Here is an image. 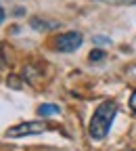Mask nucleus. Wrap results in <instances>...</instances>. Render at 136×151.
I'll return each mask as SVG.
<instances>
[{
  "mask_svg": "<svg viewBox=\"0 0 136 151\" xmlns=\"http://www.w3.org/2000/svg\"><path fill=\"white\" fill-rule=\"evenodd\" d=\"M2 21H4V9L0 6V23H2Z\"/></svg>",
  "mask_w": 136,
  "mask_h": 151,
  "instance_id": "9d476101",
  "label": "nucleus"
},
{
  "mask_svg": "<svg viewBox=\"0 0 136 151\" xmlns=\"http://www.w3.org/2000/svg\"><path fill=\"white\" fill-rule=\"evenodd\" d=\"M128 105H130V109L136 113V90L132 92V97H130V103H128Z\"/></svg>",
  "mask_w": 136,
  "mask_h": 151,
  "instance_id": "6e6552de",
  "label": "nucleus"
},
{
  "mask_svg": "<svg viewBox=\"0 0 136 151\" xmlns=\"http://www.w3.org/2000/svg\"><path fill=\"white\" fill-rule=\"evenodd\" d=\"M29 23H31L34 29H54V27H57L54 21H42V19H38V17H34Z\"/></svg>",
  "mask_w": 136,
  "mask_h": 151,
  "instance_id": "39448f33",
  "label": "nucleus"
},
{
  "mask_svg": "<svg viewBox=\"0 0 136 151\" xmlns=\"http://www.w3.org/2000/svg\"><path fill=\"white\" fill-rule=\"evenodd\" d=\"M59 113V107L52 105V103H42L40 107H38V116L40 118H48V116H57Z\"/></svg>",
  "mask_w": 136,
  "mask_h": 151,
  "instance_id": "20e7f679",
  "label": "nucleus"
},
{
  "mask_svg": "<svg viewBox=\"0 0 136 151\" xmlns=\"http://www.w3.org/2000/svg\"><path fill=\"white\" fill-rule=\"evenodd\" d=\"M80 46H82V34L77 32H65L54 38V48L59 52H73Z\"/></svg>",
  "mask_w": 136,
  "mask_h": 151,
  "instance_id": "f03ea898",
  "label": "nucleus"
},
{
  "mask_svg": "<svg viewBox=\"0 0 136 151\" xmlns=\"http://www.w3.org/2000/svg\"><path fill=\"white\" fill-rule=\"evenodd\" d=\"M46 130V124L42 122H23V124H17L13 128H9L4 134L6 139H17V137H31V134H40V132Z\"/></svg>",
  "mask_w": 136,
  "mask_h": 151,
  "instance_id": "7ed1b4c3",
  "label": "nucleus"
},
{
  "mask_svg": "<svg viewBox=\"0 0 136 151\" xmlns=\"http://www.w3.org/2000/svg\"><path fill=\"white\" fill-rule=\"evenodd\" d=\"M105 50H99V48H96V50H90V55H88V59L92 61V63H99V61H103L105 59Z\"/></svg>",
  "mask_w": 136,
  "mask_h": 151,
  "instance_id": "423d86ee",
  "label": "nucleus"
},
{
  "mask_svg": "<svg viewBox=\"0 0 136 151\" xmlns=\"http://www.w3.org/2000/svg\"><path fill=\"white\" fill-rule=\"evenodd\" d=\"M94 40H96V42H99V44H105V42H109V38H103V36H96V38H94Z\"/></svg>",
  "mask_w": 136,
  "mask_h": 151,
  "instance_id": "1a4fd4ad",
  "label": "nucleus"
},
{
  "mask_svg": "<svg viewBox=\"0 0 136 151\" xmlns=\"http://www.w3.org/2000/svg\"><path fill=\"white\" fill-rule=\"evenodd\" d=\"M99 2H107V4H136V0H99Z\"/></svg>",
  "mask_w": 136,
  "mask_h": 151,
  "instance_id": "0eeeda50",
  "label": "nucleus"
},
{
  "mask_svg": "<svg viewBox=\"0 0 136 151\" xmlns=\"http://www.w3.org/2000/svg\"><path fill=\"white\" fill-rule=\"evenodd\" d=\"M115 111H117V105H115L113 101H105V103H101L99 107H96V111L90 118V124H88V132H90L92 139L101 141V139H105L109 134V128L113 124Z\"/></svg>",
  "mask_w": 136,
  "mask_h": 151,
  "instance_id": "f257e3e1",
  "label": "nucleus"
}]
</instances>
